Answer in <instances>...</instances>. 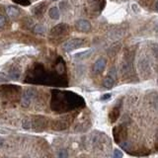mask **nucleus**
<instances>
[{"label":"nucleus","instance_id":"22","mask_svg":"<svg viewBox=\"0 0 158 158\" xmlns=\"http://www.w3.org/2000/svg\"><path fill=\"white\" fill-rule=\"evenodd\" d=\"M110 98H111V94H105V95H103V96L101 97V100L105 101V100H108Z\"/></svg>","mask_w":158,"mask_h":158},{"label":"nucleus","instance_id":"4","mask_svg":"<svg viewBox=\"0 0 158 158\" xmlns=\"http://www.w3.org/2000/svg\"><path fill=\"white\" fill-rule=\"evenodd\" d=\"M68 31H69V27L66 24H64V23H61V24L57 25L50 31V35L53 37H62L64 35H67Z\"/></svg>","mask_w":158,"mask_h":158},{"label":"nucleus","instance_id":"5","mask_svg":"<svg viewBox=\"0 0 158 158\" xmlns=\"http://www.w3.org/2000/svg\"><path fill=\"white\" fill-rule=\"evenodd\" d=\"M34 96H35V91L33 89H27L22 97V106L25 107V108L29 107L32 100L34 98Z\"/></svg>","mask_w":158,"mask_h":158},{"label":"nucleus","instance_id":"18","mask_svg":"<svg viewBox=\"0 0 158 158\" xmlns=\"http://www.w3.org/2000/svg\"><path fill=\"white\" fill-rule=\"evenodd\" d=\"M34 31L36 32V33H38V34H43L44 32H45V29H44V27H43V26H41V25H37V26L35 27Z\"/></svg>","mask_w":158,"mask_h":158},{"label":"nucleus","instance_id":"6","mask_svg":"<svg viewBox=\"0 0 158 158\" xmlns=\"http://www.w3.org/2000/svg\"><path fill=\"white\" fill-rule=\"evenodd\" d=\"M107 65V61L105 58H99L98 60H96V62L93 64L92 71L95 74H101L105 70Z\"/></svg>","mask_w":158,"mask_h":158},{"label":"nucleus","instance_id":"12","mask_svg":"<svg viewBox=\"0 0 158 158\" xmlns=\"http://www.w3.org/2000/svg\"><path fill=\"white\" fill-rule=\"evenodd\" d=\"M103 84H104L105 88H108V89H110V88H112L115 85V78L112 77L111 75H108L104 79Z\"/></svg>","mask_w":158,"mask_h":158},{"label":"nucleus","instance_id":"8","mask_svg":"<svg viewBox=\"0 0 158 158\" xmlns=\"http://www.w3.org/2000/svg\"><path fill=\"white\" fill-rule=\"evenodd\" d=\"M45 9H46V3H45V2L41 3V4H38V5H36L33 8V13L37 18H40L45 11Z\"/></svg>","mask_w":158,"mask_h":158},{"label":"nucleus","instance_id":"7","mask_svg":"<svg viewBox=\"0 0 158 158\" xmlns=\"http://www.w3.org/2000/svg\"><path fill=\"white\" fill-rule=\"evenodd\" d=\"M75 27H76L77 30L81 31V32H85V33H87V32H89L91 30V24H90V22L87 21V20L76 21Z\"/></svg>","mask_w":158,"mask_h":158},{"label":"nucleus","instance_id":"10","mask_svg":"<svg viewBox=\"0 0 158 158\" xmlns=\"http://www.w3.org/2000/svg\"><path fill=\"white\" fill-rule=\"evenodd\" d=\"M67 127V123L65 120H57V122H54V124H53V128L54 129H57V131H61V129H64Z\"/></svg>","mask_w":158,"mask_h":158},{"label":"nucleus","instance_id":"1","mask_svg":"<svg viewBox=\"0 0 158 158\" xmlns=\"http://www.w3.org/2000/svg\"><path fill=\"white\" fill-rule=\"evenodd\" d=\"M85 105V102L82 97L72 92L67 91H57L52 92V101L50 108L54 112L64 113L68 111L80 108Z\"/></svg>","mask_w":158,"mask_h":158},{"label":"nucleus","instance_id":"21","mask_svg":"<svg viewBox=\"0 0 158 158\" xmlns=\"http://www.w3.org/2000/svg\"><path fill=\"white\" fill-rule=\"evenodd\" d=\"M5 23H6L5 17H4L3 15H1V14H0V28L4 27V25H5Z\"/></svg>","mask_w":158,"mask_h":158},{"label":"nucleus","instance_id":"13","mask_svg":"<svg viewBox=\"0 0 158 158\" xmlns=\"http://www.w3.org/2000/svg\"><path fill=\"white\" fill-rule=\"evenodd\" d=\"M6 12L11 18H15V17H17L18 15H19V10H18V9L16 7H14V6H8L6 8Z\"/></svg>","mask_w":158,"mask_h":158},{"label":"nucleus","instance_id":"9","mask_svg":"<svg viewBox=\"0 0 158 158\" xmlns=\"http://www.w3.org/2000/svg\"><path fill=\"white\" fill-rule=\"evenodd\" d=\"M59 9L57 8V7H55V6H53V7H52L49 10V16L52 18L53 20H57V19H59Z\"/></svg>","mask_w":158,"mask_h":158},{"label":"nucleus","instance_id":"19","mask_svg":"<svg viewBox=\"0 0 158 158\" xmlns=\"http://www.w3.org/2000/svg\"><path fill=\"white\" fill-rule=\"evenodd\" d=\"M123 157V152L119 150V149H116L114 151V155H113V158H122Z\"/></svg>","mask_w":158,"mask_h":158},{"label":"nucleus","instance_id":"15","mask_svg":"<svg viewBox=\"0 0 158 158\" xmlns=\"http://www.w3.org/2000/svg\"><path fill=\"white\" fill-rule=\"evenodd\" d=\"M58 158H68V152L65 149H60L57 153Z\"/></svg>","mask_w":158,"mask_h":158},{"label":"nucleus","instance_id":"2","mask_svg":"<svg viewBox=\"0 0 158 158\" xmlns=\"http://www.w3.org/2000/svg\"><path fill=\"white\" fill-rule=\"evenodd\" d=\"M84 44H85V41L82 39H72L70 41H66V43L63 45V49L65 50V52L69 53L76 49L81 48V46L84 45Z\"/></svg>","mask_w":158,"mask_h":158},{"label":"nucleus","instance_id":"14","mask_svg":"<svg viewBox=\"0 0 158 158\" xmlns=\"http://www.w3.org/2000/svg\"><path fill=\"white\" fill-rule=\"evenodd\" d=\"M91 53V50H85V52H82V53H78L76 54L73 55L74 59H77V60H82L86 57H88Z\"/></svg>","mask_w":158,"mask_h":158},{"label":"nucleus","instance_id":"17","mask_svg":"<svg viewBox=\"0 0 158 158\" xmlns=\"http://www.w3.org/2000/svg\"><path fill=\"white\" fill-rule=\"evenodd\" d=\"M151 49H152L153 53H154L155 58L158 59V45H157V44H153L152 46H151Z\"/></svg>","mask_w":158,"mask_h":158},{"label":"nucleus","instance_id":"20","mask_svg":"<svg viewBox=\"0 0 158 158\" xmlns=\"http://www.w3.org/2000/svg\"><path fill=\"white\" fill-rule=\"evenodd\" d=\"M7 81H9V78L7 77L6 74L0 72V82H7Z\"/></svg>","mask_w":158,"mask_h":158},{"label":"nucleus","instance_id":"23","mask_svg":"<svg viewBox=\"0 0 158 158\" xmlns=\"http://www.w3.org/2000/svg\"><path fill=\"white\" fill-rule=\"evenodd\" d=\"M155 11H157L158 12V1L156 2V4H155Z\"/></svg>","mask_w":158,"mask_h":158},{"label":"nucleus","instance_id":"24","mask_svg":"<svg viewBox=\"0 0 158 158\" xmlns=\"http://www.w3.org/2000/svg\"><path fill=\"white\" fill-rule=\"evenodd\" d=\"M52 1H57V0H52Z\"/></svg>","mask_w":158,"mask_h":158},{"label":"nucleus","instance_id":"11","mask_svg":"<svg viewBox=\"0 0 158 158\" xmlns=\"http://www.w3.org/2000/svg\"><path fill=\"white\" fill-rule=\"evenodd\" d=\"M119 116H120V107L117 106V107H115V108L112 110V112L110 113V120H111V122L115 123L116 120H118Z\"/></svg>","mask_w":158,"mask_h":158},{"label":"nucleus","instance_id":"3","mask_svg":"<svg viewBox=\"0 0 158 158\" xmlns=\"http://www.w3.org/2000/svg\"><path fill=\"white\" fill-rule=\"evenodd\" d=\"M1 89V93H3L4 96L8 99H12L13 97L18 95V93L20 91V87L16 85H3L0 87Z\"/></svg>","mask_w":158,"mask_h":158},{"label":"nucleus","instance_id":"16","mask_svg":"<svg viewBox=\"0 0 158 158\" xmlns=\"http://www.w3.org/2000/svg\"><path fill=\"white\" fill-rule=\"evenodd\" d=\"M15 3H18L20 4V5H23V6H28L31 4V1L30 0H13Z\"/></svg>","mask_w":158,"mask_h":158}]
</instances>
